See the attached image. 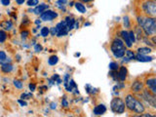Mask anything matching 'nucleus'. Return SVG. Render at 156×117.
Listing matches in <instances>:
<instances>
[{
    "mask_svg": "<svg viewBox=\"0 0 156 117\" xmlns=\"http://www.w3.org/2000/svg\"><path fill=\"white\" fill-rule=\"evenodd\" d=\"M58 62V58L57 56H55V55L51 56L50 58H49V60H48V63L50 66H55V65H57Z\"/></svg>",
    "mask_w": 156,
    "mask_h": 117,
    "instance_id": "nucleus-24",
    "label": "nucleus"
},
{
    "mask_svg": "<svg viewBox=\"0 0 156 117\" xmlns=\"http://www.w3.org/2000/svg\"><path fill=\"white\" fill-rule=\"evenodd\" d=\"M40 23H41V20H39V19H37L36 21H35V23L36 24H40Z\"/></svg>",
    "mask_w": 156,
    "mask_h": 117,
    "instance_id": "nucleus-45",
    "label": "nucleus"
},
{
    "mask_svg": "<svg viewBox=\"0 0 156 117\" xmlns=\"http://www.w3.org/2000/svg\"><path fill=\"white\" fill-rule=\"evenodd\" d=\"M74 6H75V9L79 13H81V14L86 13V7H85V5L83 4L82 2H75Z\"/></svg>",
    "mask_w": 156,
    "mask_h": 117,
    "instance_id": "nucleus-21",
    "label": "nucleus"
},
{
    "mask_svg": "<svg viewBox=\"0 0 156 117\" xmlns=\"http://www.w3.org/2000/svg\"><path fill=\"white\" fill-rule=\"evenodd\" d=\"M49 34H50V29L47 27H43L40 30V35L43 36V37H47Z\"/></svg>",
    "mask_w": 156,
    "mask_h": 117,
    "instance_id": "nucleus-26",
    "label": "nucleus"
},
{
    "mask_svg": "<svg viewBox=\"0 0 156 117\" xmlns=\"http://www.w3.org/2000/svg\"><path fill=\"white\" fill-rule=\"evenodd\" d=\"M68 105H69V104H68V101L66 100V97H63L62 100V106L65 107V108H67Z\"/></svg>",
    "mask_w": 156,
    "mask_h": 117,
    "instance_id": "nucleus-35",
    "label": "nucleus"
},
{
    "mask_svg": "<svg viewBox=\"0 0 156 117\" xmlns=\"http://www.w3.org/2000/svg\"><path fill=\"white\" fill-rule=\"evenodd\" d=\"M110 52L115 58H122L125 56L126 46L120 36H115L110 43Z\"/></svg>",
    "mask_w": 156,
    "mask_h": 117,
    "instance_id": "nucleus-3",
    "label": "nucleus"
},
{
    "mask_svg": "<svg viewBox=\"0 0 156 117\" xmlns=\"http://www.w3.org/2000/svg\"><path fill=\"white\" fill-rule=\"evenodd\" d=\"M7 57H8V55L6 52L3 50H0V62H2L3 61L6 60Z\"/></svg>",
    "mask_w": 156,
    "mask_h": 117,
    "instance_id": "nucleus-33",
    "label": "nucleus"
},
{
    "mask_svg": "<svg viewBox=\"0 0 156 117\" xmlns=\"http://www.w3.org/2000/svg\"><path fill=\"white\" fill-rule=\"evenodd\" d=\"M16 1V4L19 5V6H21V5H23L24 2H26V0H15Z\"/></svg>",
    "mask_w": 156,
    "mask_h": 117,
    "instance_id": "nucleus-41",
    "label": "nucleus"
},
{
    "mask_svg": "<svg viewBox=\"0 0 156 117\" xmlns=\"http://www.w3.org/2000/svg\"><path fill=\"white\" fill-rule=\"evenodd\" d=\"M17 61H18V62L21 61V57H20L19 55H17Z\"/></svg>",
    "mask_w": 156,
    "mask_h": 117,
    "instance_id": "nucleus-46",
    "label": "nucleus"
},
{
    "mask_svg": "<svg viewBox=\"0 0 156 117\" xmlns=\"http://www.w3.org/2000/svg\"><path fill=\"white\" fill-rule=\"evenodd\" d=\"M56 107H57V105L54 104V102H52V104H51V108L54 109V108H56Z\"/></svg>",
    "mask_w": 156,
    "mask_h": 117,
    "instance_id": "nucleus-44",
    "label": "nucleus"
},
{
    "mask_svg": "<svg viewBox=\"0 0 156 117\" xmlns=\"http://www.w3.org/2000/svg\"><path fill=\"white\" fill-rule=\"evenodd\" d=\"M138 23L144 35L146 37H151L156 34V19L155 17H147L144 15L138 16Z\"/></svg>",
    "mask_w": 156,
    "mask_h": 117,
    "instance_id": "nucleus-1",
    "label": "nucleus"
},
{
    "mask_svg": "<svg viewBox=\"0 0 156 117\" xmlns=\"http://www.w3.org/2000/svg\"><path fill=\"white\" fill-rule=\"evenodd\" d=\"M0 3H1L2 6L4 7H8L10 4H11V0H0Z\"/></svg>",
    "mask_w": 156,
    "mask_h": 117,
    "instance_id": "nucleus-36",
    "label": "nucleus"
},
{
    "mask_svg": "<svg viewBox=\"0 0 156 117\" xmlns=\"http://www.w3.org/2000/svg\"><path fill=\"white\" fill-rule=\"evenodd\" d=\"M139 116H143V117H153L154 115L153 114H150L148 113V112H146V113H144V112H143V113H140Z\"/></svg>",
    "mask_w": 156,
    "mask_h": 117,
    "instance_id": "nucleus-40",
    "label": "nucleus"
},
{
    "mask_svg": "<svg viewBox=\"0 0 156 117\" xmlns=\"http://www.w3.org/2000/svg\"><path fill=\"white\" fill-rule=\"evenodd\" d=\"M39 4V0H27V5L28 7H35Z\"/></svg>",
    "mask_w": 156,
    "mask_h": 117,
    "instance_id": "nucleus-30",
    "label": "nucleus"
},
{
    "mask_svg": "<svg viewBox=\"0 0 156 117\" xmlns=\"http://www.w3.org/2000/svg\"><path fill=\"white\" fill-rule=\"evenodd\" d=\"M154 1H155V0H154Z\"/></svg>",
    "mask_w": 156,
    "mask_h": 117,
    "instance_id": "nucleus-48",
    "label": "nucleus"
},
{
    "mask_svg": "<svg viewBox=\"0 0 156 117\" xmlns=\"http://www.w3.org/2000/svg\"><path fill=\"white\" fill-rule=\"evenodd\" d=\"M18 104L21 105V106H27V102L26 100H22V99H20L18 100Z\"/></svg>",
    "mask_w": 156,
    "mask_h": 117,
    "instance_id": "nucleus-38",
    "label": "nucleus"
},
{
    "mask_svg": "<svg viewBox=\"0 0 156 117\" xmlns=\"http://www.w3.org/2000/svg\"><path fill=\"white\" fill-rule=\"evenodd\" d=\"M1 17H2V16H1V14H0V22H1Z\"/></svg>",
    "mask_w": 156,
    "mask_h": 117,
    "instance_id": "nucleus-47",
    "label": "nucleus"
},
{
    "mask_svg": "<svg viewBox=\"0 0 156 117\" xmlns=\"http://www.w3.org/2000/svg\"><path fill=\"white\" fill-rule=\"evenodd\" d=\"M56 27H52L51 28V30H50V33H51V35H53V36H55L56 35Z\"/></svg>",
    "mask_w": 156,
    "mask_h": 117,
    "instance_id": "nucleus-42",
    "label": "nucleus"
},
{
    "mask_svg": "<svg viewBox=\"0 0 156 117\" xmlns=\"http://www.w3.org/2000/svg\"><path fill=\"white\" fill-rule=\"evenodd\" d=\"M135 57H136V54L132 51V50H126L125 52V56L123 57V58H126V62H130V61H133L135 60Z\"/></svg>",
    "mask_w": 156,
    "mask_h": 117,
    "instance_id": "nucleus-19",
    "label": "nucleus"
},
{
    "mask_svg": "<svg viewBox=\"0 0 156 117\" xmlns=\"http://www.w3.org/2000/svg\"><path fill=\"white\" fill-rule=\"evenodd\" d=\"M140 9L144 16L156 17V2L154 0H140Z\"/></svg>",
    "mask_w": 156,
    "mask_h": 117,
    "instance_id": "nucleus-4",
    "label": "nucleus"
},
{
    "mask_svg": "<svg viewBox=\"0 0 156 117\" xmlns=\"http://www.w3.org/2000/svg\"><path fill=\"white\" fill-rule=\"evenodd\" d=\"M29 23H30V21H29V19L27 18H23V22H22V24H23V27L27 26V24H29Z\"/></svg>",
    "mask_w": 156,
    "mask_h": 117,
    "instance_id": "nucleus-39",
    "label": "nucleus"
},
{
    "mask_svg": "<svg viewBox=\"0 0 156 117\" xmlns=\"http://www.w3.org/2000/svg\"><path fill=\"white\" fill-rule=\"evenodd\" d=\"M128 34H129V38H130V41L132 42V44H134L136 42V35H135V32L134 30H132V29H130V30H128Z\"/></svg>",
    "mask_w": 156,
    "mask_h": 117,
    "instance_id": "nucleus-27",
    "label": "nucleus"
},
{
    "mask_svg": "<svg viewBox=\"0 0 156 117\" xmlns=\"http://www.w3.org/2000/svg\"><path fill=\"white\" fill-rule=\"evenodd\" d=\"M75 19L73 18V17H70V16H68L65 19V23H66V26L68 27V29L69 30H71V29L74 28V24H75Z\"/></svg>",
    "mask_w": 156,
    "mask_h": 117,
    "instance_id": "nucleus-18",
    "label": "nucleus"
},
{
    "mask_svg": "<svg viewBox=\"0 0 156 117\" xmlns=\"http://www.w3.org/2000/svg\"><path fill=\"white\" fill-rule=\"evenodd\" d=\"M12 83H13V85H14L15 88H16V89H18V90H23V81L19 80V79H14L12 81Z\"/></svg>",
    "mask_w": 156,
    "mask_h": 117,
    "instance_id": "nucleus-23",
    "label": "nucleus"
},
{
    "mask_svg": "<svg viewBox=\"0 0 156 117\" xmlns=\"http://www.w3.org/2000/svg\"><path fill=\"white\" fill-rule=\"evenodd\" d=\"M123 23L125 28H130L131 27V20L128 16H124L123 17Z\"/></svg>",
    "mask_w": 156,
    "mask_h": 117,
    "instance_id": "nucleus-28",
    "label": "nucleus"
},
{
    "mask_svg": "<svg viewBox=\"0 0 156 117\" xmlns=\"http://www.w3.org/2000/svg\"><path fill=\"white\" fill-rule=\"evenodd\" d=\"M144 86L152 93L153 95H156V78L154 74H148L144 78Z\"/></svg>",
    "mask_w": 156,
    "mask_h": 117,
    "instance_id": "nucleus-7",
    "label": "nucleus"
},
{
    "mask_svg": "<svg viewBox=\"0 0 156 117\" xmlns=\"http://www.w3.org/2000/svg\"><path fill=\"white\" fill-rule=\"evenodd\" d=\"M110 109L115 114H122L126 110L125 102L121 98H113L110 102Z\"/></svg>",
    "mask_w": 156,
    "mask_h": 117,
    "instance_id": "nucleus-6",
    "label": "nucleus"
},
{
    "mask_svg": "<svg viewBox=\"0 0 156 117\" xmlns=\"http://www.w3.org/2000/svg\"><path fill=\"white\" fill-rule=\"evenodd\" d=\"M67 3V0H57V5L61 9H65V5Z\"/></svg>",
    "mask_w": 156,
    "mask_h": 117,
    "instance_id": "nucleus-32",
    "label": "nucleus"
},
{
    "mask_svg": "<svg viewBox=\"0 0 156 117\" xmlns=\"http://www.w3.org/2000/svg\"><path fill=\"white\" fill-rule=\"evenodd\" d=\"M15 69V66L13 62H6V63H0V71L4 74H10Z\"/></svg>",
    "mask_w": 156,
    "mask_h": 117,
    "instance_id": "nucleus-13",
    "label": "nucleus"
},
{
    "mask_svg": "<svg viewBox=\"0 0 156 117\" xmlns=\"http://www.w3.org/2000/svg\"><path fill=\"white\" fill-rule=\"evenodd\" d=\"M49 8L48 4H45V3H42V4H38L37 6L34 7L33 9V13L35 15H40L41 13H43L44 11H46V10Z\"/></svg>",
    "mask_w": 156,
    "mask_h": 117,
    "instance_id": "nucleus-17",
    "label": "nucleus"
},
{
    "mask_svg": "<svg viewBox=\"0 0 156 117\" xmlns=\"http://www.w3.org/2000/svg\"><path fill=\"white\" fill-rule=\"evenodd\" d=\"M119 35L121 37L122 40L124 41V44L127 48H132L133 47V44L130 41V38H129V34H128V30H126V29H122L119 32Z\"/></svg>",
    "mask_w": 156,
    "mask_h": 117,
    "instance_id": "nucleus-12",
    "label": "nucleus"
},
{
    "mask_svg": "<svg viewBox=\"0 0 156 117\" xmlns=\"http://www.w3.org/2000/svg\"><path fill=\"white\" fill-rule=\"evenodd\" d=\"M152 52L150 47H139L136 49V54H143V55H148Z\"/></svg>",
    "mask_w": 156,
    "mask_h": 117,
    "instance_id": "nucleus-20",
    "label": "nucleus"
},
{
    "mask_svg": "<svg viewBox=\"0 0 156 117\" xmlns=\"http://www.w3.org/2000/svg\"><path fill=\"white\" fill-rule=\"evenodd\" d=\"M21 98L22 100H28V99H30V98H32V93L30 92V93H27V92H24V93H23V94L21 95Z\"/></svg>",
    "mask_w": 156,
    "mask_h": 117,
    "instance_id": "nucleus-31",
    "label": "nucleus"
},
{
    "mask_svg": "<svg viewBox=\"0 0 156 117\" xmlns=\"http://www.w3.org/2000/svg\"><path fill=\"white\" fill-rule=\"evenodd\" d=\"M93 1H94V0H81L82 3H91Z\"/></svg>",
    "mask_w": 156,
    "mask_h": 117,
    "instance_id": "nucleus-43",
    "label": "nucleus"
},
{
    "mask_svg": "<svg viewBox=\"0 0 156 117\" xmlns=\"http://www.w3.org/2000/svg\"><path fill=\"white\" fill-rule=\"evenodd\" d=\"M0 28L4 29L5 31H12L14 29V23L11 20H4V21L0 22Z\"/></svg>",
    "mask_w": 156,
    "mask_h": 117,
    "instance_id": "nucleus-14",
    "label": "nucleus"
},
{
    "mask_svg": "<svg viewBox=\"0 0 156 117\" xmlns=\"http://www.w3.org/2000/svg\"><path fill=\"white\" fill-rule=\"evenodd\" d=\"M136 95L140 98V100L143 101L147 106L152 107L153 109L156 108V98H155L156 95H153L147 88H144L143 91Z\"/></svg>",
    "mask_w": 156,
    "mask_h": 117,
    "instance_id": "nucleus-5",
    "label": "nucleus"
},
{
    "mask_svg": "<svg viewBox=\"0 0 156 117\" xmlns=\"http://www.w3.org/2000/svg\"><path fill=\"white\" fill-rule=\"evenodd\" d=\"M144 88V80L141 79V78L138 77V78H136L135 80H133L130 89H131V92L133 93V94L136 95V94H139V93H140L141 91H143Z\"/></svg>",
    "mask_w": 156,
    "mask_h": 117,
    "instance_id": "nucleus-8",
    "label": "nucleus"
},
{
    "mask_svg": "<svg viewBox=\"0 0 156 117\" xmlns=\"http://www.w3.org/2000/svg\"><path fill=\"white\" fill-rule=\"evenodd\" d=\"M135 60H136L138 62H148L154 60L153 57H150L147 55H143V54H136L135 57Z\"/></svg>",
    "mask_w": 156,
    "mask_h": 117,
    "instance_id": "nucleus-15",
    "label": "nucleus"
},
{
    "mask_svg": "<svg viewBox=\"0 0 156 117\" xmlns=\"http://www.w3.org/2000/svg\"><path fill=\"white\" fill-rule=\"evenodd\" d=\"M108 66H109V69L113 71H117V69L119 68V65L117 62H111Z\"/></svg>",
    "mask_w": 156,
    "mask_h": 117,
    "instance_id": "nucleus-29",
    "label": "nucleus"
},
{
    "mask_svg": "<svg viewBox=\"0 0 156 117\" xmlns=\"http://www.w3.org/2000/svg\"><path fill=\"white\" fill-rule=\"evenodd\" d=\"M58 17V13L53 10H46L40 14V20L43 22H51Z\"/></svg>",
    "mask_w": 156,
    "mask_h": 117,
    "instance_id": "nucleus-10",
    "label": "nucleus"
},
{
    "mask_svg": "<svg viewBox=\"0 0 156 117\" xmlns=\"http://www.w3.org/2000/svg\"><path fill=\"white\" fill-rule=\"evenodd\" d=\"M28 89H29V91L32 93V92H34V91L36 90V85L34 84V83H29V84H28Z\"/></svg>",
    "mask_w": 156,
    "mask_h": 117,
    "instance_id": "nucleus-37",
    "label": "nucleus"
},
{
    "mask_svg": "<svg viewBox=\"0 0 156 117\" xmlns=\"http://www.w3.org/2000/svg\"><path fill=\"white\" fill-rule=\"evenodd\" d=\"M105 112H106V106L102 104L96 105L94 110H93V113L95 115H102V114H105Z\"/></svg>",
    "mask_w": 156,
    "mask_h": 117,
    "instance_id": "nucleus-16",
    "label": "nucleus"
},
{
    "mask_svg": "<svg viewBox=\"0 0 156 117\" xmlns=\"http://www.w3.org/2000/svg\"><path fill=\"white\" fill-rule=\"evenodd\" d=\"M20 35H21V38L23 40H26V39L28 38V36L30 35V31H29L28 29H23V30H22L21 33H20Z\"/></svg>",
    "mask_w": 156,
    "mask_h": 117,
    "instance_id": "nucleus-25",
    "label": "nucleus"
},
{
    "mask_svg": "<svg viewBox=\"0 0 156 117\" xmlns=\"http://www.w3.org/2000/svg\"><path fill=\"white\" fill-rule=\"evenodd\" d=\"M43 50V47H42V45L41 44H35V45H34V51H35L36 53H40L41 51Z\"/></svg>",
    "mask_w": 156,
    "mask_h": 117,
    "instance_id": "nucleus-34",
    "label": "nucleus"
},
{
    "mask_svg": "<svg viewBox=\"0 0 156 117\" xmlns=\"http://www.w3.org/2000/svg\"><path fill=\"white\" fill-rule=\"evenodd\" d=\"M125 106L130 112H134V113H143L145 111V106L144 102L140 100H139L133 93L127 94L125 96Z\"/></svg>",
    "mask_w": 156,
    "mask_h": 117,
    "instance_id": "nucleus-2",
    "label": "nucleus"
},
{
    "mask_svg": "<svg viewBox=\"0 0 156 117\" xmlns=\"http://www.w3.org/2000/svg\"><path fill=\"white\" fill-rule=\"evenodd\" d=\"M8 40V32L0 28V44H4Z\"/></svg>",
    "mask_w": 156,
    "mask_h": 117,
    "instance_id": "nucleus-22",
    "label": "nucleus"
},
{
    "mask_svg": "<svg viewBox=\"0 0 156 117\" xmlns=\"http://www.w3.org/2000/svg\"><path fill=\"white\" fill-rule=\"evenodd\" d=\"M56 27V36L58 37H62V36H66L67 35L68 31H69V29H68L66 23H65V21L63 22H60L57 26L55 27Z\"/></svg>",
    "mask_w": 156,
    "mask_h": 117,
    "instance_id": "nucleus-9",
    "label": "nucleus"
},
{
    "mask_svg": "<svg viewBox=\"0 0 156 117\" xmlns=\"http://www.w3.org/2000/svg\"><path fill=\"white\" fill-rule=\"evenodd\" d=\"M127 76H128V69H127V67L124 66H120L116 72V80L124 82L127 79Z\"/></svg>",
    "mask_w": 156,
    "mask_h": 117,
    "instance_id": "nucleus-11",
    "label": "nucleus"
}]
</instances>
